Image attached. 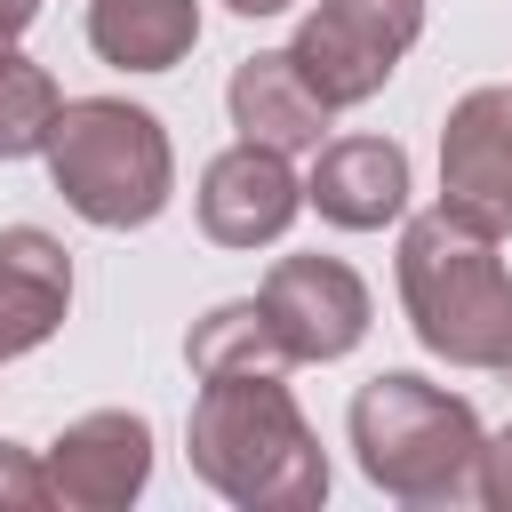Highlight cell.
Returning a JSON list of instances; mask_svg holds the SVG:
<instances>
[{
	"label": "cell",
	"instance_id": "cell-1",
	"mask_svg": "<svg viewBox=\"0 0 512 512\" xmlns=\"http://www.w3.org/2000/svg\"><path fill=\"white\" fill-rule=\"evenodd\" d=\"M192 472L240 512H312L328 496V456L288 400L280 368H224L200 376L192 400Z\"/></svg>",
	"mask_w": 512,
	"mask_h": 512
},
{
	"label": "cell",
	"instance_id": "cell-2",
	"mask_svg": "<svg viewBox=\"0 0 512 512\" xmlns=\"http://www.w3.org/2000/svg\"><path fill=\"white\" fill-rule=\"evenodd\" d=\"M400 304H408L424 352H440L456 368L512 360V272H504L496 240L456 224L448 208H432L400 232Z\"/></svg>",
	"mask_w": 512,
	"mask_h": 512
},
{
	"label": "cell",
	"instance_id": "cell-3",
	"mask_svg": "<svg viewBox=\"0 0 512 512\" xmlns=\"http://www.w3.org/2000/svg\"><path fill=\"white\" fill-rule=\"evenodd\" d=\"M352 448L360 472L400 504H464L480 496V416L472 400L424 384V376H376L352 400Z\"/></svg>",
	"mask_w": 512,
	"mask_h": 512
},
{
	"label": "cell",
	"instance_id": "cell-4",
	"mask_svg": "<svg viewBox=\"0 0 512 512\" xmlns=\"http://www.w3.org/2000/svg\"><path fill=\"white\" fill-rule=\"evenodd\" d=\"M48 176L56 192L104 224V232H128V224H152L176 192V152L160 136V120L144 104H120V96H80L56 112V136H48Z\"/></svg>",
	"mask_w": 512,
	"mask_h": 512
},
{
	"label": "cell",
	"instance_id": "cell-5",
	"mask_svg": "<svg viewBox=\"0 0 512 512\" xmlns=\"http://www.w3.org/2000/svg\"><path fill=\"white\" fill-rule=\"evenodd\" d=\"M416 32H424V0H320L296 24V48L288 56L344 112V104H368L392 80V64L416 48Z\"/></svg>",
	"mask_w": 512,
	"mask_h": 512
},
{
	"label": "cell",
	"instance_id": "cell-6",
	"mask_svg": "<svg viewBox=\"0 0 512 512\" xmlns=\"http://www.w3.org/2000/svg\"><path fill=\"white\" fill-rule=\"evenodd\" d=\"M440 208L488 240L512 232V88L456 96L440 128Z\"/></svg>",
	"mask_w": 512,
	"mask_h": 512
},
{
	"label": "cell",
	"instance_id": "cell-7",
	"mask_svg": "<svg viewBox=\"0 0 512 512\" xmlns=\"http://www.w3.org/2000/svg\"><path fill=\"white\" fill-rule=\"evenodd\" d=\"M256 304L280 328L288 360H344L368 336V288L336 256H280L272 280L256 288Z\"/></svg>",
	"mask_w": 512,
	"mask_h": 512
},
{
	"label": "cell",
	"instance_id": "cell-8",
	"mask_svg": "<svg viewBox=\"0 0 512 512\" xmlns=\"http://www.w3.org/2000/svg\"><path fill=\"white\" fill-rule=\"evenodd\" d=\"M48 480H56V504L72 512H120L152 480V424L128 408H96L64 424L48 448Z\"/></svg>",
	"mask_w": 512,
	"mask_h": 512
},
{
	"label": "cell",
	"instance_id": "cell-9",
	"mask_svg": "<svg viewBox=\"0 0 512 512\" xmlns=\"http://www.w3.org/2000/svg\"><path fill=\"white\" fill-rule=\"evenodd\" d=\"M296 208H304V184H296L288 152H272V144H248V136H240V144L216 152L208 176H200V224H208V240H224V248L280 240Z\"/></svg>",
	"mask_w": 512,
	"mask_h": 512
},
{
	"label": "cell",
	"instance_id": "cell-10",
	"mask_svg": "<svg viewBox=\"0 0 512 512\" xmlns=\"http://www.w3.org/2000/svg\"><path fill=\"white\" fill-rule=\"evenodd\" d=\"M304 200L344 232H376V224H392L408 208V152L384 144V136H344V144H328L312 160Z\"/></svg>",
	"mask_w": 512,
	"mask_h": 512
},
{
	"label": "cell",
	"instance_id": "cell-11",
	"mask_svg": "<svg viewBox=\"0 0 512 512\" xmlns=\"http://www.w3.org/2000/svg\"><path fill=\"white\" fill-rule=\"evenodd\" d=\"M64 304H72V256L40 224H8L0 232V360L48 344Z\"/></svg>",
	"mask_w": 512,
	"mask_h": 512
},
{
	"label": "cell",
	"instance_id": "cell-12",
	"mask_svg": "<svg viewBox=\"0 0 512 512\" xmlns=\"http://www.w3.org/2000/svg\"><path fill=\"white\" fill-rule=\"evenodd\" d=\"M224 104H232V128L248 136V144H272V152H312L320 144V128H328V96L304 80V64L280 48V56H248L240 72H232V88H224Z\"/></svg>",
	"mask_w": 512,
	"mask_h": 512
},
{
	"label": "cell",
	"instance_id": "cell-13",
	"mask_svg": "<svg viewBox=\"0 0 512 512\" xmlns=\"http://www.w3.org/2000/svg\"><path fill=\"white\" fill-rule=\"evenodd\" d=\"M200 40L192 0H88V48L120 72H168Z\"/></svg>",
	"mask_w": 512,
	"mask_h": 512
},
{
	"label": "cell",
	"instance_id": "cell-14",
	"mask_svg": "<svg viewBox=\"0 0 512 512\" xmlns=\"http://www.w3.org/2000/svg\"><path fill=\"white\" fill-rule=\"evenodd\" d=\"M192 376H224V368H296L280 328L264 320V304H216L208 320H192Z\"/></svg>",
	"mask_w": 512,
	"mask_h": 512
},
{
	"label": "cell",
	"instance_id": "cell-15",
	"mask_svg": "<svg viewBox=\"0 0 512 512\" xmlns=\"http://www.w3.org/2000/svg\"><path fill=\"white\" fill-rule=\"evenodd\" d=\"M56 112H64L56 80H48V72H40L32 56L0 48V160L48 152V136H56Z\"/></svg>",
	"mask_w": 512,
	"mask_h": 512
},
{
	"label": "cell",
	"instance_id": "cell-16",
	"mask_svg": "<svg viewBox=\"0 0 512 512\" xmlns=\"http://www.w3.org/2000/svg\"><path fill=\"white\" fill-rule=\"evenodd\" d=\"M40 504H56L48 464H32V448L0 440V512H40Z\"/></svg>",
	"mask_w": 512,
	"mask_h": 512
},
{
	"label": "cell",
	"instance_id": "cell-17",
	"mask_svg": "<svg viewBox=\"0 0 512 512\" xmlns=\"http://www.w3.org/2000/svg\"><path fill=\"white\" fill-rule=\"evenodd\" d=\"M480 504L488 512H512V424L480 448Z\"/></svg>",
	"mask_w": 512,
	"mask_h": 512
},
{
	"label": "cell",
	"instance_id": "cell-18",
	"mask_svg": "<svg viewBox=\"0 0 512 512\" xmlns=\"http://www.w3.org/2000/svg\"><path fill=\"white\" fill-rule=\"evenodd\" d=\"M40 16V0H0V48H16V32Z\"/></svg>",
	"mask_w": 512,
	"mask_h": 512
},
{
	"label": "cell",
	"instance_id": "cell-19",
	"mask_svg": "<svg viewBox=\"0 0 512 512\" xmlns=\"http://www.w3.org/2000/svg\"><path fill=\"white\" fill-rule=\"evenodd\" d=\"M224 8H232V16H280L288 0H224Z\"/></svg>",
	"mask_w": 512,
	"mask_h": 512
},
{
	"label": "cell",
	"instance_id": "cell-20",
	"mask_svg": "<svg viewBox=\"0 0 512 512\" xmlns=\"http://www.w3.org/2000/svg\"><path fill=\"white\" fill-rule=\"evenodd\" d=\"M504 376H512V360H504Z\"/></svg>",
	"mask_w": 512,
	"mask_h": 512
}]
</instances>
